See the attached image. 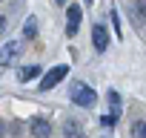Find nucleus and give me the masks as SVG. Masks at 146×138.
Segmentation results:
<instances>
[{
	"label": "nucleus",
	"instance_id": "nucleus-1",
	"mask_svg": "<svg viewBox=\"0 0 146 138\" xmlns=\"http://www.w3.org/2000/svg\"><path fill=\"white\" fill-rule=\"evenodd\" d=\"M69 95H72V104H78V107H83V109L95 107V101H98V92H95L89 84H83V81H75V84H72Z\"/></svg>",
	"mask_w": 146,
	"mask_h": 138
},
{
	"label": "nucleus",
	"instance_id": "nucleus-2",
	"mask_svg": "<svg viewBox=\"0 0 146 138\" xmlns=\"http://www.w3.org/2000/svg\"><path fill=\"white\" fill-rule=\"evenodd\" d=\"M66 75H69V66H66V63H57V66H52L49 72L40 78V92H49V89H54V86H57V84H60Z\"/></svg>",
	"mask_w": 146,
	"mask_h": 138
},
{
	"label": "nucleus",
	"instance_id": "nucleus-3",
	"mask_svg": "<svg viewBox=\"0 0 146 138\" xmlns=\"http://www.w3.org/2000/svg\"><path fill=\"white\" fill-rule=\"evenodd\" d=\"M80 17H83V9H80V6H69V9H66V35H78Z\"/></svg>",
	"mask_w": 146,
	"mask_h": 138
},
{
	"label": "nucleus",
	"instance_id": "nucleus-4",
	"mask_svg": "<svg viewBox=\"0 0 146 138\" xmlns=\"http://www.w3.org/2000/svg\"><path fill=\"white\" fill-rule=\"evenodd\" d=\"M20 52H23V43H20V40H9L3 49H0V66H9Z\"/></svg>",
	"mask_w": 146,
	"mask_h": 138
},
{
	"label": "nucleus",
	"instance_id": "nucleus-5",
	"mask_svg": "<svg viewBox=\"0 0 146 138\" xmlns=\"http://www.w3.org/2000/svg\"><path fill=\"white\" fill-rule=\"evenodd\" d=\"M92 43H95V49H98V52H106V49H109L106 26H100V23H95V26H92Z\"/></svg>",
	"mask_w": 146,
	"mask_h": 138
},
{
	"label": "nucleus",
	"instance_id": "nucleus-6",
	"mask_svg": "<svg viewBox=\"0 0 146 138\" xmlns=\"http://www.w3.org/2000/svg\"><path fill=\"white\" fill-rule=\"evenodd\" d=\"M32 132H35V135H52V124L43 121V118H35V121H32Z\"/></svg>",
	"mask_w": 146,
	"mask_h": 138
},
{
	"label": "nucleus",
	"instance_id": "nucleus-7",
	"mask_svg": "<svg viewBox=\"0 0 146 138\" xmlns=\"http://www.w3.org/2000/svg\"><path fill=\"white\" fill-rule=\"evenodd\" d=\"M40 72H43L40 66H23V69H20V81H23V84H26V81H35Z\"/></svg>",
	"mask_w": 146,
	"mask_h": 138
},
{
	"label": "nucleus",
	"instance_id": "nucleus-8",
	"mask_svg": "<svg viewBox=\"0 0 146 138\" xmlns=\"http://www.w3.org/2000/svg\"><path fill=\"white\" fill-rule=\"evenodd\" d=\"M35 35H37V17H29V20H26V26H23V38H26V40H32Z\"/></svg>",
	"mask_w": 146,
	"mask_h": 138
},
{
	"label": "nucleus",
	"instance_id": "nucleus-9",
	"mask_svg": "<svg viewBox=\"0 0 146 138\" xmlns=\"http://www.w3.org/2000/svg\"><path fill=\"white\" fill-rule=\"evenodd\" d=\"M120 115L117 112H109V115H100V127H106V129H112L115 127V121H117Z\"/></svg>",
	"mask_w": 146,
	"mask_h": 138
},
{
	"label": "nucleus",
	"instance_id": "nucleus-10",
	"mask_svg": "<svg viewBox=\"0 0 146 138\" xmlns=\"http://www.w3.org/2000/svg\"><path fill=\"white\" fill-rule=\"evenodd\" d=\"M109 104H112V112H117V115H120V95H117L115 89L109 92Z\"/></svg>",
	"mask_w": 146,
	"mask_h": 138
},
{
	"label": "nucleus",
	"instance_id": "nucleus-11",
	"mask_svg": "<svg viewBox=\"0 0 146 138\" xmlns=\"http://www.w3.org/2000/svg\"><path fill=\"white\" fill-rule=\"evenodd\" d=\"M112 26H115V35L120 38V35H123V26H120V17H117V12H115V9H112Z\"/></svg>",
	"mask_w": 146,
	"mask_h": 138
},
{
	"label": "nucleus",
	"instance_id": "nucleus-12",
	"mask_svg": "<svg viewBox=\"0 0 146 138\" xmlns=\"http://www.w3.org/2000/svg\"><path fill=\"white\" fill-rule=\"evenodd\" d=\"M80 132H83V129H80L75 121H69V124H66V135H80Z\"/></svg>",
	"mask_w": 146,
	"mask_h": 138
},
{
	"label": "nucleus",
	"instance_id": "nucleus-13",
	"mask_svg": "<svg viewBox=\"0 0 146 138\" xmlns=\"http://www.w3.org/2000/svg\"><path fill=\"white\" fill-rule=\"evenodd\" d=\"M132 132H135V135H146V124H143V121H137V124L132 127Z\"/></svg>",
	"mask_w": 146,
	"mask_h": 138
},
{
	"label": "nucleus",
	"instance_id": "nucleus-14",
	"mask_svg": "<svg viewBox=\"0 0 146 138\" xmlns=\"http://www.w3.org/2000/svg\"><path fill=\"white\" fill-rule=\"evenodd\" d=\"M137 12H140V17L146 20V0H137Z\"/></svg>",
	"mask_w": 146,
	"mask_h": 138
},
{
	"label": "nucleus",
	"instance_id": "nucleus-15",
	"mask_svg": "<svg viewBox=\"0 0 146 138\" xmlns=\"http://www.w3.org/2000/svg\"><path fill=\"white\" fill-rule=\"evenodd\" d=\"M57 3H66V0H57Z\"/></svg>",
	"mask_w": 146,
	"mask_h": 138
}]
</instances>
